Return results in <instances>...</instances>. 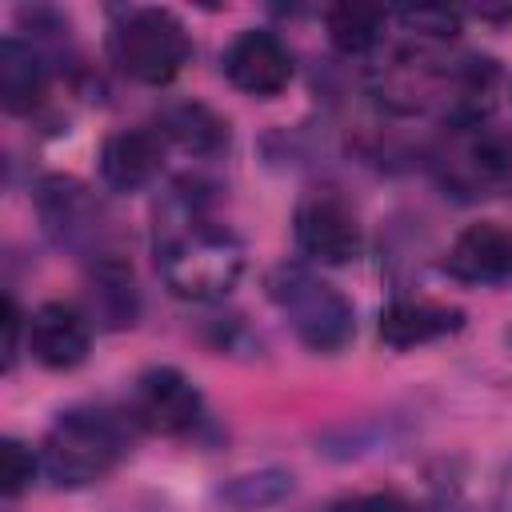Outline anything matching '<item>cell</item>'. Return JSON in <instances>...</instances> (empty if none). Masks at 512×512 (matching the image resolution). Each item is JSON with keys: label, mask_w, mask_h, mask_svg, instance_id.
I'll return each mask as SVG.
<instances>
[{"label": "cell", "mask_w": 512, "mask_h": 512, "mask_svg": "<svg viewBox=\"0 0 512 512\" xmlns=\"http://www.w3.org/2000/svg\"><path fill=\"white\" fill-rule=\"evenodd\" d=\"M152 256L164 288L176 300L216 304L224 300L244 268V240L212 212L208 184L176 180L152 208Z\"/></svg>", "instance_id": "cell-1"}, {"label": "cell", "mask_w": 512, "mask_h": 512, "mask_svg": "<svg viewBox=\"0 0 512 512\" xmlns=\"http://www.w3.org/2000/svg\"><path fill=\"white\" fill-rule=\"evenodd\" d=\"M132 420L128 412L104 404H76L64 408L44 440H40V476L52 488H88L120 468L132 452Z\"/></svg>", "instance_id": "cell-2"}, {"label": "cell", "mask_w": 512, "mask_h": 512, "mask_svg": "<svg viewBox=\"0 0 512 512\" xmlns=\"http://www.w3.org/2000/svg\"><path fill=\"white\" fill-rule=\"evenodd\" d=\"M264 288H268V300L280 308V316L288 320V328L296 332V340L308 352L336 356V352H344L352 344V336H356V308L312 264H300V260L288 264L284 260V264H276L268 272Z\"/></svg>", "instance_id": "cell-3"}, {"label": "cell", "mask_w": 512, "mask_h": 512, "mask_svg": "<svg viewBox=\"0 0 512 512\" xmlns=\"http://www.w3.org/2000/svg\"><path fill=\"white\" fill-rule=\"evenodd\" d=\"M108 56L128 80L160 88V84L176 80L180 68L188 64L192 36H188V28H184V20L176 12L132 4V8H116L112 12Z\"/></svg>", "instance_id": "cell-4"}, {"label": "cell", "mask_w": 512, "mask_h": 512, "mask_svg": "<svg viewBox=\"0 0 512 512\" xmlns=\"http://www.w3.org/2000/svg\"><path fill=\"white\" fill-rule=\"evenodd\" d=\"M432 172L440 188L460 200L500 196L512 184V148L504 136L488 132L484 120L448 124L440 148L432 152Z\"/></svg>", "instance_id": "cell-5"}, {"label": "cell", "mask_w": 512, "mask_h": 512, "mask_svg": "<svg viewBox=\"0 0 512 512\" xmlns=\"http://www.w3.org/2000/svg\"><path fill=\"white\" fill-rule=\"evenodd\" d=\"M32 204H36L44 236L60 252H72L84 264L104 256V252H116L108 244V212L84 180L64 176V172H48V176L36 180Z\"/></svg>", "instance_id": "cell-6"}, {"label": "cell", "mask_w": 512, "mask_h": 512, "mask_svg": "<svg viewBox=\"0 0 512 512\" xmlns=\"http://www.w3.org/2000/svg\"><path fill=\"white\" fill-rule=\"evenodd\" d=\"M124 412L140 432H152V436H192L208 416L200 388L172 364L144 368L132 380Z\"/></svg>", "instance_id": "cell-7"}, {"label": "cell", "mask_w": 512, "mask_h": 512, "mask_svg": "<svg viewBox=\"0 0 512 512\" xmlns=\"http://www.w3.org/2000/svg\"><path fill=\"white\" fill-rule=\"evenodd\" d=\"M292 236H296V248L308 264H320V268H340V264H352L364 248V232H360V220L352 212V204L336 192H312L296 204V216H292Z\"/></svg>", "instance_id": "cell-8"}, {"label": "cell", "mask_w": 512, "mask_h": 512, "mask_svg": "<svg viewBox=\"0 0 512 512\" xmlns=\"http://www.w3.org/2000/svg\"><path fill=\"white\" fill-rule=\"evenodd\" d=\"M224 76L236 92L256 96V100H272L292 84V52L288 44L272 32V28H244L232 36V44L220 56Z\"/></svg>", "instance_id": "cell-9"}, {"label": "cell", "mask_w": 512, "mask_h": 512, "mask_svg": "<svg viewBox=\"0 0 512 512\" xmlns=\"http://www.w3.org/2000/svg\"><path fill=\"white\" fill-rule=\"evenodd\" d=\"M92 320L72 300H44L28 316V352L40 368L72 372L92 352Z\"/></svg>", "instance_id": "cell-10"}, {"label": "cell", "mask_w": 512, "mask_h": 512, "mask_svg": "<svg viewBox=\"0 0 512 512\" xmlns=\"http://www.w3.org/2000/svg\"><path fill=\"white\" fill-rule=\"evenodd\" d=\"M84 312L104 332H120L136 324L140 288L124 252H104L84 264Z\"/></svg>", "instance_id": "cell-11"}, {"label": "cell", "mask_w": 512, "mask_h": 512, "mask_svg": "<svg viewBox=\"0 0 512 512\" xmlns=\"http://www.w3.org/2000/svg\"><path fill=\"white\" fill-rule=\"evenodd\" d=\"M164 156H168V144L152 124L120 128L100 144V180L112 192H140L160 176Z\"/></svg>", "instance_id": "cell-12"}, {"label": "cell", "mask_w": 512, "mask_h": 512, "mask_svg": "<svg viewBox=\"0 0 512 512\" xmlns=\"http://www.w3.org/2000/svg\"><path fill=\"white\" fill-rule=\"evenodd\" d=\"M460 328H464V308L444 304V300H428V296H396L380 312V340L396 352L424 348L432 340L456 336Z\"/></svg>", "instance_id": "cell-13"}, {"label": "cell", "mask_w": 512, "mask_h": 512, "mask_svg": "<svg viewBox=\"0 0 512 512\" xmlns=\"http://www.w3.org/2000/svg\"><path fill=\"white\" fill-rule=\"evenodd\" d=\"M444 272L464 280V284H500L512 280V232L496 220H476L468 224L448 256H444Z\"/></svg>", "instance_id": "cell-14"}, {"label": "cell", "mask_w": 512, "mask_h": 512, "mask_svg": "<svg viewBox=\"0 0 512 512\" xmlns=\"http://www.w3.org/2000/svg\"><path fill=\"white\" fill-rule=\"evenodd\" d=\"M48 52L32 44L20 32H8L0 40V108L8 116H28L44 104L48 96Z\"/></svg>", "instance_id": "cell-15"}, {"label": "cell", "mask_w": 512, "mask_h": 512, "mask_svg": "<svg viewBox=\"0 0 512 512\" xmlns=\"http://www.w3.org/2000/svg\"><path fill=\"white\" fill-rule=\"evenodd\" d=\"M152 128L160 132L168 152H184L188 160H216L220 152H228V120L196 100L168 104L152 120Z\"/></svg>", "instance_id": "cell-16"}, {"label": "cell", "mask_w": 512, "mask_h": 512, "mask_svg": "<svg viewBox=\"0 0 512 512\" xmlns=\"http://www.w3.org/2000/svg\"><path fill=\"white\" fill-rule=\"evenodd\" d=\"M392 12L376 8V4H332L324 12V28H328V40L340 56H368L380 48L384 40V28H388Z\"/></svg>", "instance_id": "cell-17"}, {"label": "cell", "mask_w": 512, "mask_h": 512, "mask_svg": "<svg viewBox=\"0 0 512 512\" xmlns=\"http://www.w3.org/2000/svg\"><path fill=\"white\" fill-rule=\"evenodd\" d=\"M292 488H296L292 472H284V468H260V472L232 476V480L220 488V500L232 504V508L252 512V508H272V504L288 500Z\"/></svg>", "instance_id": "cell-18"}, {"label": "cell", "mask_w": 512, "mask_h": 512, "mask_svg": "<svg viewBox=\"0 0 512 512\" xmlns=\"http://www.w3.org/2000/svg\"><path fill=\"white\" fill-rule=\"evenodd\" d=\"M36 476H40V452L16 436H4V444H0V492L8 500H16L20 492L32 488Z\"/></svg>", "instance_id": "cell-19"}, {"label": "cell", "mask_w": 512, "mask_h": 512, "mask_svg": "<svg viewBox=\"0 0 512 512\" xmlns=\"http://www.w3.org/2000/svg\"><path fill=\"white\" fill-rule=\"evenodd\" d=\"M396 20L416 32V36H428V40H452L460 32V12L456 8H404L396 12Z\"/></svg>", "instance_id": "cell-20"}, {"label": "cell", "mask_w": 512, "mask_h": 512, "mask_svg": "<svg viewBox=\"0 0 512 512\" xmlns=\"http://www.w3.org/2000/svg\"><path fill=\"white\" fill-rule=\"evenodd\" d=\"M328 512H416L400 492H356V496H344L336 504H328Z\"/></svg>", "instance_id": "cell-21"}, {"label": "cell", "mask_w": 512, "mask_h": 512, "mask_svg": "<svg viewBox=\"0 0 512 512\" xmlns=\"http://www.w3.org/2000/svg\"><path fill=\"white\" fill-rule=\"evenodd\" d=\"M20 340H28V320H24L20 304L8 296V300H4V372L16 368V360H20Z\"/></svg>", "instance_id": "cell-22"}, {"label": "cell", "mask_w": 512, "mask_h": 512, "mask_svg": "<svg viewBox=\"0 0 512 512\" xmlns=\"http://www.w3.org/2000/svg\"><path fill=\"white\" fill-rule=\"evenodd\" d=\"M492 508H496V512H512V460H508V464L500 468V476H496Z\"/></svg>", "instance_id": "cell-23"}]
</instances>
